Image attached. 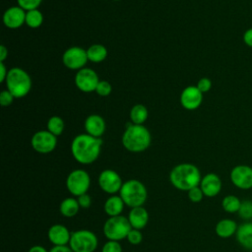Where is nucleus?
<instances>
[{
  "mask_svg": "<svg viewBox=\"0 0 252 252\" xmlns=\"http://www.w3.org/2000/svg\"><path fill=\"white\" fill-rule=\"evenodd\" d=\"M101 252H122V247L119 241L108 240L103 244Z\"/></svg>",
  "mask_w": 252,
  "mask_h": 252,
  "instance_id": "2f4dec72",
  "label": "nucleus"
},
{
  "mask_svg": "<svg viewBox=\"0 0 252 252\" xmlns=\"http://www.w3.org/2000/svg\"><path fill=\"white\" fill-rule=\"evenodd\" d=\"M230 180L239 189L247 190L252 188V167L246 164L234 166L230 171Z\"/></svg>",
  "mask_w": 252,
  "mask_h": 252,
  "instance_id": "f8f14e48",
  "label": "nucleus"
},
{
  "mask_svg": "<svg viewBox=\"0 0 252 252\" xmlns=\"http://www.w3.org/2000/svg\"><path fill=\"white\" fill-rule=\"evenodd\" d=\"M150 144L151 134L143 125H128L122 136V145L127 151L132 153L143 152L149 148Z\"/></svg>",
  "mask_w": 252,
  "mask_h": 252,
  "instance_id": "7ed1b4c3",
  "label": "nucleus"
},
{
  "mask_svg": "<svg viewBox=\"0 0 252 252\" xmlns=\"http://www.w3.org/2000/svg\"><path fill=\"white\" fill-rule=\"evenodd\" d=\"M119 196L126 206L132 208L143 206L148 197L146 186L137 179H130L123 183Z\"/></svg>",
  "mask_w": 252,
  "mask_h": 252,
  "instance_id": "20e7f679",
  "label": "nucleus"
},
{
  "mask_svg": "<svg viewBox=\"0 0 252 252\" xmlns=\"http://www.w3.org/2000/svg\"><path fill=\"white\" fill-rule=\"evenodd\" d=\"M206 197L212 198L217 196L221 190V180L216 173L206 174L200 182L199 185Z\"/></svg>",
  "mask_w": 252,
  "mask_h": 252,
  "instance_id": "2eb2a0df",
  "label": "nucleus"
},
{
  "mask_svg": "<svg viewBox=\"0 0 252 252\" xmlns=\"http://www.w3.org/2000/svg\"><path fill=\"white\" fill-rule=\"evenodd\" d=\"M8 56V50L4 45L0 46V62H4L6 57Z\"/></svg>",
  "mask_w": 252,
  "mask_h": 252,
  "instance_id": "79ce46f5",
  "label": "nucleus"
},
{
  "mask_svg": "<svg viewBox=\"0 0 252 252\" xmlns=\"http://www.w3.org/2000/svg\"><path fill=\"white\" fill-rule=\"evenodd\" d=\"M49 252H73L69 245H54Z\"/></svg>",
  "mask_w": 252,
  "mask_h": 252,
  "instance_id": "58836bf2",
  "label": "nucleus"
},
{
  "mask_svg": "<svg viewBox=\"0 0 252 252\" xmlns=\"http://www.w3.org/2000/svg\"><path fill=\"white\" fill-rule=\"evenodd\" d=\"M130 118L133 124L142 125L148 118V109L143 104H136L130 111Z\"/></svg>",
  "mask_w": 252,
  "mask_h": 252,
  "instance_id": "393cba45",
  "label": "nucleus"
},
{
  "mask_svg": "<svg viewBox=\"0 0 252 252\" xmlns=\"http://www.w3.org/2000/svg\"><path fill=\"white\" fill-rule=\"evenodd\" d=\"M88 60L89 59H88L87 51L82 47H78V46H73L68 48L62 56V61L64 65L67 68L72 70L82 69L86 65Z\"/></svg>",
  "mask_w": 252,
  "mask_h": 252,
  "instance_id": "9b49d317",
  "label": "nucleus"
},
{
  "mask_svg": "<svg viewBox=\"0 0 252 252\" xmlns=\"http://www.w3.org/2000/svg\"><path fill=\"white\" fill-rule=\"evenodd\" d=\"M187 194H188V198L191 202L193 203H199L202 201V199L204 198V193L201 189L200 186H196L192 189H190L189 191H187Z\"/></svg>",
  "mask_w": 252,
  "mask_h": 252,
  "instance_id": "c756f323",
  "label": "nucleus"
},
{
  "mask_svg": "<svg viewBox=\"0 0 252 252\" xmlns=\"http://www.w3.org/2000/svg\"><path fill=\"white\" fill-rule=\"evenodd\" d=\"M80 205L78 203V200L73 197H68L64 199L59 206L60 214L66 218H72L75 217L80 210Z\"/></svg>",
  "mask_w": 252,
  "mask_h": 252,
  "instance_id": "5701e85b",
  "label": "nucleus"
},
{
  "mask_svg": "<svg viewBox=\"0 0 252 252\" xmlns=\"http://www.w3.org/2000/svg\"><path fill=\"white\" fill-rule=\"evenodd\" d=\"M17 1H18L19 6L26 11L34 10L41 3V0H17Z\"/></svg>",
  "mask_w": 252,
  "mask_h": 252,
  "instance_id": "473e14b6",
  "label": "nucleus"
},
{
  "mask_svg": "<svg viewBox=\"0 0 252 252\" xmlns=\"http://www.w3.org/2000/svg\"><path fill=\"white\" fill-rule=\"evenodd\" d=\"M235 237L240 246L252 250V221H246L238 225Z\"/></svg>",
  "mask_w": 252,
  "mask_h": 252,
  "instance_id": "aec40b11",
  "label": "nucleus"
},
{
  "mask_svg": "<svg viewBox=\"0 0 252 252\" xmlns=\"http://www.w3.org/2000/svg\"><path fill=\"white\" fill-rule=\"evenodd\" d=\"M251 167H252V165H251Z\"/></svg>",
  "mask_w": 252,
  "mask_h": 252,
  "instance_id": "c03bdc74",
  "label": "nucleus"
},
{
  "mask_svg": "<svg viewBox=\"0 0 252 252\" xmlns=\"http://www.w3.org/2000/svg\"><path fill=\"white\" fill-rule=\"evenodd\" d=\"M201 179L199 168L192 163H180L174 166L169 173L170 183L180 191H189L199 186Z\"/></svg>",
  "mask_w": 252,
  "mask_h": 252,
  "instance_id": "f03ea898",
  "label": "nucleus"
},
{
  "mask_svg": "<svg viewBox=\"0 0 252 252\" xmlns=\"http://www.w3.org/2000/svg\"><path fill=\"white\" fill-rule=\"evenodd\" d=\"M238 225L230 219H222L216 224V233L220 238H229L236 233Z\"/></svg>",
  "mask_w": 252,
  "mask_h": 252,
  "instance_id": "4be33fe9",
  "label": "nucleus"
},
{
  "mask_svg": "<svg viewBox=\"0 0 252 252\" xmlns=\"http://www.w3.org/2000/svg\"><path fill=\"white\" fill-rule=\"evenodd\" d=\"M128 220L132 228L141 230L148 224L149 213L143 206L135 207L132 208L131 211L129 212Z\"/></svg>",
  "mask_w": 252,
  "mask_h": 252,
  "instance_id": "a211bd4d",
  "label": "nucleus"
},
{
  "mask_svg": "<svg viewBox=\"0 0 252 252\" xmlns=\"http://www.w3.org/2000/svg\"><path fill=\"white\" fill-rule=\"evenodd\" d=\"M241 205V201L234 195H227L221 201L222 209L230 214L237 213Z\"/></svg>",
  "mask_w": 252,
  "mask_h": 252,
  "instance_id": "a878e982",
  "label": "nucleus"
},
{
  "mask_svg": "<svg viewBox=\"0 0 252 252\" xmlns=\"http://www.w3.org/2000/svg\"><path fill=\"white\" fill-rule=\"evenodd\" d=\"M237 213H238V216L243 220H252V201L250 200L242 201Z\"/></svg>",
  "mask_w": 252,
  "mask_h": 252,
  "instance_id": "c85d7f7f",
  "label": "nucleus"
},
{
  "mask_svg": "<svg viewBox=\"0 0 252 252\" xmlns=\"http://www.w3.org/2000/svg\"><path fill=\"white\" fill-rule=\"evenodd\" d=\"M98 82L99 81L96 73L90 68L80 69L75 76V84L77 88L84 93L95 91Z\"/></svg>",
  "mask_w": 252,
  "mask_h": 252,
  "instance_id": "ddd939ff",
  "label": "nucleus"
},
{
  "mask_svg": "<svg viewBox=\"0 0 252 252\" xmlns=\"http://www.w3.org/2000/svg\"><path fill=\"white\" fill-rule=\"evenodd\" d=\"M3 23L9 29H18L26 23V12L20 6L7 9L3 15Z\"/></svg>",
  "mask_w": 252,
  "mask_h": 252,
  "instance_id": "dca6fc26",
  "label": "nucleus"
},
{
  "mask_svg": "<svg viewBox=\"0 0 252 252\" xmlns=\"http://www.w3.org/2000/svg\"><path fill=\"white\" fill-rule=\"evenodd\" d=\"M91 186V177L84 169L71 171L66 178V188L73 196H80L88 192Z\"/></svg>",
  "mask_w": 252,
  "mask_h": 252,
  "instance_id": "6e6552de",
  "label": "nucleus"
},
{
  "mask_svg": "<svg viewBox=\"0 0 252 252\" xmlns=\"http://www.w3.org/2000/svg\"><path fill=\"white\" fill-rule=\"evenodd\" d=\"M127 240L129 243L133 244V245H138L142 242L143 240V234L141 232L140 229H136V228H132L128 235H127Z\"/></svg>",
  "mask_w": 252,
  "mask_h": 252,
  "instance_id": "7c9ffc66",
  "label": "nucleus"
},
{
  "mask_svg": "<svg viewBox=\"0 0 252 252\" xmlns=\"http://www.w3.org/2000/svg\"><path fill=\"white\" fill-rule=\"evenodd\" d=\"M7 74H8V71L6 69V66H5L4 62H0V82L1 83L6 81Z\"/></svg>",
  "mask_w": 252,
  "mask_h": 252,
  "instance_id": "ea45409f",
  "label": "nucleus"
},
{
  "mask_svg": "<svg viewBox=\"0 0 252 252\" xmlns=\"http://www.w3.org/2000/svg\"><path fill=\"white\" fill-rule=\"evenodd\" d=\"M102 140L89 134H80L74 138L71 144L73 158L82 164H90L95 161L100 154Z\"/></svg>",
  "mask_w": 252,
  "mask_h": 252,
  "instance_id": "f257e3e1",
  "label": "nucleus"
},
{
  "mask_svg": "<svg viewBox=\"0 0 252 252\" xmlns=\"http://www.w3.org/2000/svg\"><path fill=\"white\" fill-rule=\"evenodd\" d=\"M14 95L7 90V91H2L0 93V103L2 106H8L12 103L14 99Z\"/></svg>",
  "mask_w": 252,
  "mask_h": 252,
  "instance_id": "f704fd0d",
  "label": "nucleus"
},
{
  "mask_svg": "<svg viewBox=\"0 0 252 252\" xmlns=\"http://www.w3.org/2000/svg\"><path fill=\"white\" fill-rule=\"evenodd\" d=\"M95 92L101 96H106L111 93V86L107 81H99L96 86Z\"/></svg>",
  "mask_w": 252,
  "mask_h": 252,
  "instance_id": "72a5a7b5",
  "label": "nucleus"
},
{
  "mask_svg": "<svg viewBox=\"0 0 252 252\" xmlns=\"http://www.w3.org/2000/svg\"><path fill=\"white\" fill-rule=\"evenodd\" d=\"M6 86L15 97H23L31 91L32 80L26 71L15 67L8 71Z\"/></svg>",
  "mask_w": 252,
  "mask_h": 252,
  "instance_id": "39448f33",
  "label": "nucleus"
},
{
  "mask_svg": "<svg viewBox=\"0 0 252 252\" xmlns=\"http://www.w3.org/2000/svg\"><path fill=\"white\" fill-rule=\"evenodd\" d=\"M43 21V16L42 14L37 10H31V11H27L26 13V24L32 29L38 28Z\"/></svg>",
  "mask_w": 252,
  "mask_h": 252,
  "instance_id": "bb28decb",
  "label": "nucleus"
},
{
  "mask_svg": "<svg viewBox=\"0 0 252 252\" xmlns=\"http://www.w3.org/2000/svg\"><path fill=\"white\" fill-rule=\"evenodd\" d=\"M57 145L56 136L48 130L38 131L32 138V149L40 154L51 153Z\"/></svg>",
  "mask_w": 252,
  "mask_h": 252,
  "instance_id": "9d476101",
  "label": "nucleus"
},
{
  "mask_svg": "<svg viewBox=\"0 0 252 252\" xmlns=\"http://www.w3.org/2000/svg\"><path fill=\"white\" fill-rule=\"evenodd\" d=\"M71 233L65 225L56 223L49 227L47 237L53 245H69Z\"/></svg>",
  "mask_w": 252,
  "mask_h": 252,
  "instance_id": "f3484780",
  "label": "nucleus"
},
{
  "mask_svg": "<svg viewBox=\"0 0 252 252\" xmlns=\"http://www.w3.org/2000/svg\"><path fill=\"white\" fill-rule=\"evenodd\" d=\"M124 206L125 203L119 195H111L105 200L103 210L108 217H116L122 214Z\"/></svg>",
  "mask_w": 252,
  "mask_h": 252,
  "instance_id": "412c9836",
  "label": "nucleus"
},
{
  "mask_svg": "<svg viewBox=\"0 0 252 252\" xmlns=\"http://www.w3.org/2000/svg\"><path fill=\"white\" fill-rule=\"evenodd\" d=\"M243 42L249 46L252 47V28L247 29L243 33Z\"/></svg>",
  "mask_w": 252,
  "mask_h": 252,
  "instance_id": "4c0bfd02",
  "label": "nucleus"
},
{
  "mask_svg": "<svg viewBox=\"0 0 252 252\" xmlns=\"http://www.w3.org/2000/svg\"><path fill=\"white\" fill-rule=\"evenodd\" d=\"M88 59L94 63L101 62L107 55L106 48L101 44H93L87 50Z\"/></svg>",
  "mask_w": 252,
  "mask_h": 252,
  "instance_id": "b1692460",
  "label": "nucleus"
},
{
  "mask_svg": "<svg viewBox=\"0 0 252 252\" xmlns=\"http://www.w3.org/2000/svg\"><path fill=\"white\" fill-rule=\"evenodd\" d=\"M47 130L55 136L62 134L64 130V121L59 116H52L47 122Z\"/></svg>",
  "mask_w": 252,
  "mask_h": 252,
  "instance_id": "cd10ccee",
  "label": "nucleus"
},
{
  "mask_svg": "<svg viewBox=\"0 0 252 252\" xmlns=\"http://www.w3.org/2000/svg\"><path fill=\"white\" fill-rule=\"evenodd\" d=\"M203 100V93L196 86L185 88L180 95V102L185 109H197Z\"/></svg>",
  "mask_w": 252,
  "mask_h": 252,
  "instance_id": "4468645a",
  "label": "nucleus"
},
{
  "mask_svg": "<svg viewBox=\"0 0 252 252\" xmlns=\"http://www.w3.org/2000/svg\"><path fill=\"white\" fill-rule=\"evenodd\" d=\"M77 200H78V203H79L80 207L83 208V209H88L92 205V198L88 193H85V194H82V195L78 196Z\"/></svg>",
  "mask_w": 252,
  "mask_h": 252,
  "instance_id": "e433bc0d",
  "label": "nucleus"
},
{
  "mask_svg": "<svg viewBox=\"0 0 252 252\" xmlns=\"http://www.w3.org/2000/svg\"><path fill=\"white\" fill-rule=\"evenodd\" d=\"M132 226L128 218L120 215L116 217H109L103 224V234L108 240L120 241L127 238Z\"/></svg>",
  "mask_w": 252,
  "mask_h": 252,
  "instance_id": "423d86ee",
  "label": "nucleus"
},
{
  "mask_svg": "<svg viewBox=\"0 0 252 252\" xmlns=\"http://www.w3.org/2000/svg\"><path fill=\"white\" fill-rule=\"evenodd\" d=\"M97 182L100 189L110 195H115L116 193H119L123 185L120 175L112 169L102 170L98 175Z\"/></svg>",
  "mask_w": 252,
  "mask_h": 252,
  "instance_id": "1a4fd4ad",
  "label": "nucleus"
},
{
  "mask_svg": "<svg viewBox=\"0 0 252 252\" xmlns=\"http://www.w3.org/2000/svg\"><path fill=\"white\" fill-rule=\"evenodd\" d=\"M96 235L88 229H79L71 233L69 246L73 252H94L97 248Z\"/></svg>",
  "mask_w": 252,
  "mask_h": 252,
  "instance_id": "0eeeda50",
  "label": "nucleus"
},
{
  "mask_svg": "<svg viewBox=\"0 0 252 252\" xmlns=\"http://www.w3.org/2000/svg\"><path fill=\"white\" fill-rule=\"evenodd\" d=\"M28 252H49L41 245H33L32 246Z\"/></svg>",
  "mask_w": 252,
  "mask_h": 252,
  "instance_id": "a19ab883",
  "label": "nucleus"
},
{
  "mask_svg": "<svg viewBox=\"0 0 252 252\" xmlns=\"http://www.w3.org/2000/svg\"><path fill=\"white\" fill-rule=\"evenodd\" d=\"M116 1H118V0H116Z\"/></svg>",
  "mask_w": 252,
  "mask_h": 252,
  "instance_id": "37998d69",
  "label": "nucleus"
},
{
  "mask_svg": "<svg viewBox=\"0 0 252 252\" xmlns=\"http://www.w3.org/2000/svg\"><path fill=\"white\" fill-rule=\"evenodd\" d=\"M203 94L204 93H207L211 90L212 88V82L209 78H202L198 81L197 83V86H196Z\"/></svg>",
  "mask_w": 252,
  "mask_h": 252,
  "instance_id": "c9c22d12",
  "label": "nucleus"
},
{
  "mask_svg": "<svg viewBox=\"0 0 252 252\" xmlns=\"http://www.w3.org/2000/svg\"><path fill=\"white\" fill-rule=\"evenodd\" d=\"M85 129L87 134L99 138L105 130V123L103 118L97 114H92L88 116L85 121Z\"/></svg>",
  "mask_w": 252,
  "mask_h": 252,
  "instance_id": "6ab92c4d",
  "label": "nucleus"
}]
</instances>
